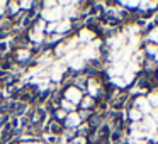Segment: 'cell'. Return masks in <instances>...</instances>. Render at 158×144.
Returning <instances> with one entry per match:
<instances>
[{"mask_svg":"<svg viewBox=\"0 0 158 144\" xmlns=\"http://www.w3.org/2000/svg\"><path fill=\"white\" fill-rule=\"evenodd\" d=\"M129 48L133 49V51H138V49H141V44H143V36L138 34V36H129Z\"/></svg>","mask_w":158,"mask_h":144,"instance_id":"cell-2","label":"cell"},{"mask_svg":"<svg viewBox=\"0 0 158 144\" xmlns=\"http://www.w3.org/2000/svg\"><path fill=\"white\" fill-rule=\"evenodd\" d=\"M134 78H136V75H134L133 71H129V70H126V71H124V85H129V83H133Z\"/></svg>","mask_w":158,"mask_h":144,"instance_id":"cell-7","label":"cell"},{"mask_svg":"<svg viewBox=\"0 0 158 144\" xmlns=\"http://www.w3.org/2000/svg\"><path fill=\"white\" fill-rule=\"evenodd\" d=\"M119 5H123V7H127L129 10H136V9L139 7V2H134V0H133V2H121Z\"/></svg>","mask_w":158,"mask_h":144,"instance_id":"cell-8","label":"cell"},{"mask_svg":"<svg viewBox=\"0 0 158 144\" xmlns=\"http://www.w3.org/2000/svg\"><path fill=\"white\" fill-rule=\"evenodd\" d=\"M156 9H158V2H155V0H151V2H148V0H146V12L156 10Z\"/></svg>","mask_w":158,"mask_h":144,"instance_id":"cell-9","label":"cell"},{"mask_svg":"<svg viewBox=\"0 0 158 144\" xmlns=\"http://www.w3.org/2000/svg\"><path fill=\"white\" fill-rule=\"evenodd\" d=\"M144 144H148V142H144Z\"/></svg>","mask_w":158,"mask_h":144,"instance_id":"cell-13","label":"cell"},{"mask_svg":"<svg viewBox=\"0 0 158 144\" xmlns=\"http://www.w3.org/2000/svg\"><path fill=\"white\" fill-rule=\"evenodd\" d=\"M156 78H158V71H156Z\"/></svg>","mask_w":158,"mask_h":144,"instance_id":"cell-12","label":"cell"},{"mask_svg":"<svg viewBox=\"0 0 158 144\" xmlns=\"http://www.w3.org/2000/svg\"><path fill=\"white\" fill-rule=\"evenodd\" d=\"M60 129H61V127H60V126H56V124L53 126V130H55V132H60Z\"/></svg>","mask_w":158,"mask_h":144,"instance_id":"cell-10","label":"cell"},{"mask_svg":"<svg viewBox=\"0 0 158 144\" xmlns=\"http://www.w3.org/2000/svg\"><path fill=\"white\" fill-rule=\"evenodd\" d=\"M146 98H148V102H150V105L153 107V109H158V88L150 90Z\"/></svg>","mask_w":158,"mask_h":144,"instance_id":"cell-4","label":"cell"},{"mask_svg":"<svg viewBox=\"0 0 158 144\" xmlns=\"http://www.w3.org/2000/svg\"><path fill=\"white\" fill-rule=\"evenodd\" d=\"M134 109H138L143 115H150L153 112V107L150 105V102H148V98L144 95H138L134 98Z\"/></svg>","mask_w":158,"mask_h":144,"instance_id":"cell-1","label":"cell"},{"mask_svg":"<svg viewBox=\"0 0 158 144\" xmlns=\"http://www.w3.org/2000/svg\"><path fill=\"white\" fill-rule=\"evenodd\" d=\"M153 61H155V63H156V65H158V53H156V54L153 56Z\"/></svg>","mask_w":158,"mask_h":144,"instance_id":"cell-11","label":"cell"},{"mask_svg":"<svg viewBox=\"0 0 158 144\" xmlns=\"http://www.w3.org/2000/svg\"><path fill=\"white\" fill-rule=\"evenodd\" d=\"M143 51H144V54H148V56H155L158 53V44H155V42H146Z\"/></svg>","mask_w":158,"mask_h":144,"instance_id":"cell-5","label":"cell"},{"mask_svg":"<svg viewBox=\"0 0 158 144\" xmlns=\"http://www.w3.org/2000/svg\"><path fill=\"white\" fill-rule=\"evenodd\" d=\"M146 39H148V42H155V44H158V24H155L153 27L148 31Z\"/></svg>","mask_w":158,"mask_h":144,"instance_id":"cell-3","label":"cell"},{"mask_svg":"<svg viewBox=\"0 0 158 144\" xmlns=\"http://www.w3.org/2000/svg\"><path fill=\"white\" fill-rule=\"evenodd\" d=\"M129 119L133 120V122H141V120H143V114L138 109H131L129 110Z\"/></svg>","mask_w":158,"mask_h":144,"instance_id":"cell-6","label":"cell"}]
</instances>
